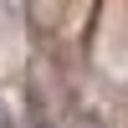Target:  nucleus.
I'll return each mask as SVG.
<instances>
[{
  "mask_svg": "<svg viewBox=\"0 0 128 128\" xmlns=\"http://www.w3.org/2000/svg\"><path fill=\"white\" fill-rule=\"evenodd\" d=\"M0 128H10V123H5V113H0Z\"/></svg>",
  "mask_w": 128,
  "mask_h": 128,
  "instance_id": "nucleus-1",
  "label": "nucleus"
}]
</instances>
